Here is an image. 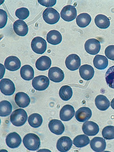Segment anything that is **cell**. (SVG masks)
I'll use <instances>...</instances> for the list:
<instances>
[{"instance_id":"obj_1","label":"cell","mask_w":114,"mask_h":152,"mask_svg":"<svg viewBox=\"0 0 114 152\" xmlns=\"http://www.w3.org/2000/svg\"><path fill=\"white\" fill-rule=\"evenodd\" d=\"M23 143L27 150L36 151L39 149L41 145L40 138L34 133H29L23 139Z\"/></svg>"},{"instance_id":"obj_2","label":"cell","mask_w":114,"mask_h":152,"mask_svg":"<svg viewBox=\"0 0 114 152\" xmlns=\"http://www.w3.org/2000/svg\"><path fill=\"white\" fill-rule=\"evenodd\" d=\"M28 115L23 109H18L12 112L10 116L12 124L16 127L22 126L27 122Z\"/></svg>"},{"instance_id":"obj_3","label":"cell","mask_w":114,"mask_h":152,"mask_svg":"<svg viewBox=\"0 0 114 152\" xmlns=\"http://www.w3.org/2000/svg\"><path fill=\"white\" fill-rule=\"evenodd\" d=\"M42 16L45 22L50 25L57 23L60 19V14L52 7L46 9L43 12Z\"/></svg>"},{"instance_id":"obj_4","label":"cell","mask_w":114,"mask_h":152,"mask_svg":"<svg viewBox=\"0 0 114 152\" xmlns=\"http://www.w3.org/2000/svg\"><path fill=\"white\" fill-rule=\"evenodd\" d=\"M32 50L36 54H42L44 53L47 49L46 41L41 37H36L31 42Z\"/></svg>"},{"instance_id":"obj_5","label":"cell","mask_w":114,"mask_h":152,"mask_svg":"<svg viewBox=\"0 0 114 152\" xmlns=\"http://www.w3.org/2000/svg\"><path fill=\"white\" fill-rule=\"evenodd\" d=\"M49 79L46 76L39 75L33 79L32 86L35 90L38 91L45 90L49 86Z\"/></svg>"},{"instance_id":"obj_6","label":"cell","mask_w":114,"mask_h":152,"mask_svg":"<svg viewBox=\"0 0 114 152\" xmlns=\"http://www.w3.org/2000/svg\"><path fill=\"white\" fill-rule=\"evenodd\" d=\"M60 15L63 20L68 22H71L77 17L76 9L74 6L71 5L65 6L61 11Z\"/></svg>"},{"instance_id":"obj_7","label":"cell","mask_w":114,"mask_h":152,"mask_svg":"<svg viewBox=\"0 0 114 152\" xmlns=\"http://www.w3.org/2000/svg\"><path fill=\"white\" fill-rule=\"evenodd\" d=\"M86 52L92 55H96L99 52L101 48L99 41L95 39H91L86 41L84 45Z\"/></svg>"},{"instance_id":"obj_8","label":"cell","mask_w":114,"mask_h":152,"mask_svg":"<svg viewBox=\"0 0 114 152\" xmlns=\"http://www.w3.org/2000/svg\"><path fill=\"white\" fill-rule=\"evenodd\" d=\"M0 89L1 92L3 94L8 96L13 95L16 90L13 81L7 78L3 79L1 80Z\"/></svg>"},{"instance_id":"obj_9","label":"cell","mask_w":114,"mask_h":152,"mask_svg":"<svg viewBox=\"0 0 114 152\" xmlns=\"http://www.w3.org/2000/svg\"><path fill=\"white\" fill-rule=\"evenodd\" d=\"M81 61L80 57L77 55L73 54L70 55L65 60V65L67 68L70 70H77L80 67Z\"/></svg>"},{"instance_id":"obj_10","label":"cell","mask_w":114,"mask_h":152,"mask_svg":"<svg viewBox=\"0 0 114 152\" xmlns=\"http://www.w3.org/2000/svg\"><path fill=\"white\" fill-rule=\"evenodd\" d=\"M22 142V139L20 135L15 132L9 134L6 139V142L7 146L12 149L18 148Z\"/></svg>"},{"instance_id":"obj_11","label":"cell","mask_w":114,"mask_h":152,"mask_svg":"<svg viewBox=\"0 0 114 152\" xmlns=\"http://www.w3.org/2000/svg\"><path fill=\"white\" fill-rule=\"evenodd\" d=\"M82 130L85 134L89 136H95L99 131V127L96 123L87 121L83 124Z\"/></svg>"},{"instance_id":"obj_12","label":"cell","mask_w":114,"mask_h":152,"mask_svg":"<svg viewBox=\"0 0 114 152\" xmlns=\"http://www.w3.org/2000/svg\"><path fill=\"white\" fill-rule=\"evenodd\" d=\"M48 75L50 80L56 83L61 82L65 77L63 71L57 67H53L50 68Z\"/></svg>"},{"instance_id":"obj_13","label":"cell","mask_w":114,"mask_h":152,"mask_svg":"<svg viewBox=\"0 0 114 152\" xmlns=\"http://www.w3.org/2000/svg\"><path fill=\"white\" fill-rule=\"evenodd\" d=\"M4 65L6 69L9 71H15L20 68L21 63L18 57L16 56H11L6 59Z\"/></svg>"},{"instance_id":"obj_14","label":"cell","mask_w":114,"mask_h":152,"mask_svg":"<svg viewBox=\"0 0 114 152\" xmlns=\"http://www.w3.org/2000/svg\"><path fill=\"white\" fill-rule=\"evenodd\" d=\"M72 145V140L68 137L65 136L62 137L57 141V147L59 151L66 152L70 150Z\"/></svg>"},{"instance_id":"obj_15","label":"cell","mask_w":114,"mask_h":152,"mask_svg":"<svg viewBox=\"0 0 114 152\" xmlns=\"http://www.w3.org/2000/svg\"><path fill=\"white\" fill-rule=\"evenodd\" d=\"M75 111L73 107L70 104L65 105L60 112V118L61 121H68L73 118Z\"/></svg>"},{"instance_id":"obj_16","label":"cell","mask_w":114,"mask_h":152,"mask_svg":"<svg viewBox=\"0 0 114 152\" xmlns=\"http://www.w3.org/2000/svg\"><path fill=\"white\" fill-rule=\"evenodd\" d=\"M49 128L52 133L57 135L62 134L65 130V127L62 121L57 119H53L48 124Z\"/></svg>"},{"instance_id":"obj_17","label":"cell","mask_w":114,"mask_h":152,"mask_svg":"<svg viewBox=\"0 0 114 152\" xmlns=\"http://www.w3.org/2000/svg\"><path fill=\"white\" fill-rule=\"evenodd\" d=\"M92 115V111L89 108L83 107L79 109L76 112V119L80 122H84L90 119Z\"/></svg>"},{"instance_id":"obj_18","label":"cell","mask_w":114,"mask_h":152,"mask_svg":"<svg viewBox=\"0 0 114 152\" xmlns=\"http://www.w3.org/2000/svg\"><path fill=\"white\" fill-rule=\"evenodd\" d=\"M14 31L16 34L24 37L27 34L28 31V26L23 20H17L13 24Z\"/></svg>"},{"instance_id":"obj_19","label":"cell","mask_w":114,"mask_h":152,"mask_svg":"<svg viewBox=\"0 0 114 152\" xmlns=\"http://www.w3.org/2000/svg\"><path fill=\"white\" fill-rule=\"evenodd\" d=\"M90 145L91 149L94 151L101 152L105 150L106 143L103 138L97 137L91 140Z\"/></svg>"},{"instance_id":"obj_20","label":"cell","mask_w":114,"mask_h":152,"mask_svg":"<svg viewBox=\"0 0 114 152\" xmlns=\"http://www.w3.org/2000/svg\"><path fill=\"white\" fill-rule=\"evenodd\" d=\"M15 100L17 106L23 108L28 107L31 102L30 97L23 92H19L16 94Z\"/></svg>"},{"instance_id":"obj_21","label":"cell","mask_w":114,"mask_h":152,"mask_svg":"<svg viewBox=\"0 0 114 152\" xmlns=\"http://www.w3.org/2000/svg\"><path fill=\"white\" fill-rule=\"evenodd\" d=\"M79 73L81 77L86 80H89L93 77L95 74L94 68L89 65L85 64L80 66Z\"/></svg>"},{"instance_id":"obj_22","label":"cell","mask_w":114,"mask_h":152,"mask_svg":"<svg viewBox=\"0 0 114 152\" xmlns=\"http://www.w3.org/2000/svg\"><path fill=\"white\" fill-rule=\"evenodd\" d=\"M51 64V60L49 57L42 56L36 60V69L39 71H45L49 69Z\"/></svg>"},{"instance_id":"obj_23","label":"cell","mask_w":114,"mask_h":152,"mask_svg":"<svg viewBox=\"0 0 114 152\" xmlns=\"http://www.w3.org/2000/svg\"><path fill=\"white\" fill-rule=\"evenodd\" d=\"M62 39V34L57 30H52L46 36L47 42L51 45H57L61 43Z\"/></svg>"},{"instance_id":"obj_24","label":"cell","mask_w":114,"mask_h":152,"mask_svg":"<svg viewBox=\"0 0 114 152\" xmlns=\"http://www.w3.org/2000/svg\"><path fill=\"white\" fill-rule=\"evenodd\" d=\"M95 101L96 106L100 110L104 111L110 107V102L107 97L104 95H98L96 98Z\"/></svg>"},{"instance_id":"obj_25","label":"cell","mask_w":114,"mask_h":152,"mask_svg":"<svg viewBox=\"0 0 114 152\" xmlns=\"http://www.w3.org/2000/svg\"><path fill=\"white\" fill-rule=\"evenodd\" d=\"M94 66L97 69L102 70L106 69L108 65V60L105 56L97 55L93 60Z\"/></svg>"},{"instance_id":"obj_26","label":"cell","mask_w":114,"mask_h":152,"mask_svg":"<svg viewBox=\"0 0 114 152\" xmlns=\"http://www.w3.org/2000/svg\"><path fill=\"white\" fill-rule=\"evenodd\" d=\"M20 74L21 77L24 80L30 81L34 78V70L30 65H24L21 68Z\"/></svg>"},{"instance_id":"obj_27","label":"cell","mask_w":114,"mask_h":152,"mask_svg":"<svg viewBox=\"0 0 114 152\" xmlns=\"http://www.w3.org/2000/svg\"><path fill=\"white\" fill-rule=\"evenodd\" d=\"M96 25L101 29L108 28L110 25V21L108 18L102 14L97 15L95 18Z\"/></svg>"},{"instance_id":"obj_28","label":"cell","mask_w":114,"mask_h":152,"mask_svg":"<svg viewBox=\"0 0 114 152\" xmlns=\"http://www.w3.org/2000/svg\"><path fill=\"white\" fill-rule=\"evenodd\" d=\"M90 15L86 13L80 14L77 16L76 21L77 25L81 28H85L89 25L91 21Z\"/></svg>"},{"instance_id":"obj_29","label":"cell","mask_w":114,"mask_h":152,"mask_svg":"<svg viewBox=\"0 0 114 152\" xmlns=\"http://www.w3.org/2000/svg\"><path fill=\"white\" fill-rule=\"evenodd\" d=\"M28 122L29 125L34 128H38L41 126L43 118L41 115L37 113L32 114L29 117Z\"/></svg>"},{"instance_id":"obj_30","label":"cell","mask_w":114,"mask_h":152,"mask_svg":"<svg viewBox=\"0 0 114 152\" xmlns=\"http://www.w3.org/2000/svg\"><path fill=\"white\" fill-rule=\"evenodd\" d=\"M90 142L89 137L84 134L78 135L74 138L73 143L77 148H83L87 146Z\"/></svg>"},{"instance_id":"obj_31","label":"cell","mask_w":114,"mask_h":152,"mask_svg":"<svg viewBox=\"0 0 114 152\" xmlns=\"http://www.w3.org/2000/svg\"><path fill=\"white\" fill-rule=\"evenodd\" d=\"M73 94L72 89L69 86H62L59 90V96L64 101H69L72 97Z\"/></svg>"},{"instance_id":"obj_32","label":"cell","mask_w":114,"mask_h":152,"mask_svg":"<svg viewBox=\"0 0 114 152\" xmlns=\"http://www.w3.org/2000/svg\"><path fill=\"white\" fill-rule=\"evenodd\" d=\"M1 110L0 115L1 117L9 116L12 111V106L11 103L7 101H3L0 103Z\"/></svg>"},{"instance_id":"obj_33","label":"cell","mask_w":114,"mask_h":152,"mask_svg":"<svg viewBox=\"0 0 114 152\" xmlns=\"http://www.w3.org/2000/svg\"><path fill=\"white\" fill-rule=\"evenodd\" d=\"M105 79L109 87L114 89V65L109 68L106 71Z\"/></svg>"},{"instance_id":"obj_34","label":"cell","mask_w":114,"mask_h":152,"mask_svg":"<svg viewBox=\"0 0 114 152\" xmlns=\"http://www.w3.org/2000/svg\"><path fill=\"white\" fill-rule=\"evenodd\" d=\"M103 137L106 140L114 139V126H107L104 128L102 131Z\"/></svg>"},{"instance_id":"obj_35","label":"cell","mask_w":114,"mask_h":152,"mask_svg":"<svg viewBox=\"0 0 114 152\" xmlns=\"http://www.w3.org/2000/svg\"><path fill=\"white\" fill-rule=\"evenodd\" d=\"M15 15L18 19L24 20L29 16L30 12L28 9L25 7H21L16 10Z\"/></svg>"},{"instance_id":"obj_36","label":"cell","mask_w":114,"mask_h":152,"mask_svg":"<svg viewBox=\"0 0 114 152\" xmlns=\"http://www.w3.org/2000/svg\"><path fill=\"white\" fill-rule=\"evenodd\" d=\"M105 54L109 60L114 61V45H110L105 50Z\"/></svg>"},{"instance_id":"obj_37","label":"cell","mask_w":114,"mask_h":152,"mask_svg":"<svg viewBox=\"0 0 114 152\" xmlns=\"http://www.w3.org/2000/svg\"><path fill=\"white\" fill-rule=\"evenodd\" d=\"M1 16V28H4L7 25V12L4 10H0Z\"/></svg>"},{"instance_id":"obj_38","label":"cell","mask_w":114,"mask_h":152,"mask_svg":"<svg viewBox=\"0 0 114 152\" xmlns=\"http://www.w3.org/2000/svg\"><path fill=\"white\" fill-rule=\"evenodd\" d=\"M38 1L41 5L46 7H53V6L55 5L57 1L56 0H54V1H52V0H51V1H50V0H46V1H45V0H44V1L38 0Z\"/></svg>"},{"instance_id":"obj_39","label":"cell","mask_w":114,"mask_h":152,"mask_svg":"<svg viewBox=\"0 0 114 152\" xmlns=\"http://www.w3.org/2000/svg\"><path fill=\"white\" fill-rule=\"evenodd\" d=\"M111 106L112 108L114 110V98L112 100L111 102Z\"/></svg>"}]
</instances>
